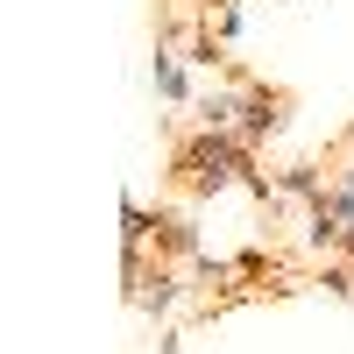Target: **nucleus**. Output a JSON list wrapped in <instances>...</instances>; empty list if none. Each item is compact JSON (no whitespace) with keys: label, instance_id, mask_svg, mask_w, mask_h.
<instances>
[{"label":"nucleus","instance_id":"nucleus-1","mask_svg":"<svg viewBox=\"0 0 354 354\" xmlns=\"http://www.w3.org/2000/svg\"><path fill=\"white\" fill-rule=\"evenodd\" d=\"M277 128H283V93H270V85L241 78V128H234V135H241L248 149L262 156V142H270Z\"/></svg>","mask_w":354,"mask_h":354},{"label":"nucleus","instance_id":"nucleus-2","mask_svg":"<svg viewBox=\"0 0 354 354\" xmlns=\"http://www.w3.org/2000/svg\"><path fill=\"white\" fill-rule=\"evenodd\" d=\"M185 64H192V57L177 50V28H163V43H156V93H163V100H185V93H192V85H185Z\"/></svg>","mask_w":354,"mask_h":354},{"label":"nucleus","instance_id":"nucleus-3","mask_svg":"<svg viewBox=\"0 0 354 354\" xmlns=\"http://www.w3.org/2000/svg\"><path fill=\"white\" fill-rule=\"evenodd\" d=\"M333 192V177H319V163H290V170H277V198H326Z\"/></svg>","mask_w":354,"mask_h":354},{"label":"nucleus","instance_id":"nucleus-4","mask_svg":"<svg viewBox=\"0 0 354 354\" xmlns=\"http://www.w3.org/2000/svg\"><path fill=\"white\" fill-rule=\"evenodd\" d=\"M156 248H163V255H185V262L205 255V248H198V227H192L185 213H156Z\"/></svg>","mask_w":354,"mask_h":354},{"label":"nucleus","instance_id":"nucleus-5","mask_svg":"<svg viewBox=\"0 0 354 354\" xmlns=\"http://www.w3.org/2000/svg\"><path fill=\"white\" fill-rule=\"evenodd\" d=\"M333 185H354V128H347V163H340V177Z\"/></svg>","mask_w":354,"mask_h":354},{"label":"nucleus","instance_id":"nucleus-6","mask_svg":"<svg viewBox=\"0 0 354 354\" xmlns=\"http://www.w3.org/2000/svg\"><path fill=\"white\" fill-rule=\"evenodd\" d=\"M347 270H354V255H347Z\"/></svg>","mask_w":354,"mask_h":354}]
</instances>
